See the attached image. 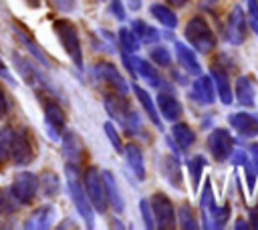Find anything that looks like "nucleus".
Masks as SVG:
<instances>
[{"label": "nucleus", "instance_id": "nucleus-46", "mask_svg": "<svg viewBox=\"0 0 258 230\" xmlns=\"http://www.w3.org/2000/svg\"><path fill=\"white\" fill-rule=\"evenodd\" d=\"M248 12L254 22H258V0H248Z\"/></svg>", "mask_w": 258, "mask_h": 230}, {"label": "nucleus", "instance_id": "nucleus-9", "mask_svg": "<svg viewBox=\"0 0 258 230\" xmlns=\"http://www.w3.org/2000/svg\"><path fill=\"white\" fill-rule=\"evenodd\" d=\"M95 73H97V79H101L105 85H109L117 95L125 97L129 93V83L125 81V77L119 73V69L111 63H99L95 67Z\"/></svg>", "mask_w": 258, "mask_h": 230}, {"label": "nucleus", "instance_id": "nucleus-23", "mask_svg": "<svg viewBox=\"0 0 258 230\" xmlns=\"http://www.w3.org/2000/svg\"><path fill=\"white\" fill-rule=\"evenodd\" d=\"M171 139H173V143L179 147V149H189L191 145H194V141H196V133L191 131V127L187 125V123H175L173 127H171Z\"/></svg>", "mask_w": 258, "mask_h": 230}, {"label": "nucleus", "instance_id": "nucleus-42", "mask_svg": "<svg viewBox=\"0 0 258 230\" xmlns=\"http://www.w3.org/2000/svg\"><path fill=\"white\" fill-rule=\"evenodd\" d=\"M109 8H111V14L117 18V20H125V8H123V4H121V0H111V4H109Z\"/></svg>", "mask_w": 258, "mask_h": 230}, {"label": "nucleus", "instance_id": "nucleus-37", "mask_svg": "<svg viewBox=\"0 0 258 230\" xmlns=\"http://www.w3.org/2000/svg\"><path fill=\"white\" fill-rule=\"evenodd\" d=\"M18 200L14 198L12 192L8 190H0V214H12L18 210Z\"/></svg>", "mask_w": 258, "mask_h": 230}, {"label": "nucleus", "instance_id": "nucleus-43", "mask_svg": "<svg viewBox=\"0 0 258 230\" xmlns=\"http://www.w3.org/2000/svg\"><path fill=\"white\" fill-rule=\"evenodd\" d=\"M60 12H75V8H77V2L75 0H50Z\"/></svg>", "mask_w": 258, "mask_h": 230}, {"label": "nucleus", "instance_id": "nucleus-8", "mask_svg": "<svg viewBox=\"0 0 258 230\" xmlns=\"http://www.w3.org/2000/svg\"><path fill=\"white\" fill-rule=\"evenodd\" d=\"M226 40L230 44H242L246 40V34H248V24H246V16H244V10L240 6H234L230 10V16H228V22H226Z\"/></svg>", "mask_w": 258, "mask_h": 230}, {"label": "nucleus", "instance_id": "nucleus-24", "mask_svg": "<svg viewBox=\"0 0 258 230\" xmlns=\"http://www.w3.org/2000/svg\"><path fill=\"white\" fill-rule=\"evenodd\" d=\"M62 153L73 163H79L81 161V157H83V143L77 137V133H73V131H67L64 133V137H62Z\"/></svg>", "mask_w": 258, "mask_h": 230}, {"label": "nucleus", "instance_id": "nucleus-34", "mask_svg": "<svg viewBox=\"0 0 258 230\" xmlns=\"http://www.w3.org/2000/svg\"><path fill=\"white\" fill-rule=\"evenodd\" d=\"M187 167H189V174H191V186L194 190L200 186V180H202V169L206 167V157L204 155H196L187 161Z\"/></svg>", "mask_w": 258, "mask_h": 230}, {"label": "nucleus", "instance_id": "nucleus-2", "mask_svg": "<svg viewBox=\"0 0 258 230\" xmlns=\"http://www.w3.org/2000/svg\"><path fill=\"white\" fill-rule=\"evenodd\" d=\"M183 36L185 40L189 42V46L202 54H208L216 48L218 40H216V34L212 32V28L208 26V22L202 18V16H194L187 20L185 28H183Z\"/></svg>", "mask_w": 258, "mask_h": 230}, {"label": "nucleus", "instance_id": "nucleus-40", "mask_svg": "<svg viewBox=\"0 0 258 230\" xmlns=\"http://www.w3.org/2000/svg\"><path fill=\"white\" fill-rule=\"evenodd\" d=\"M212 208H214V194H212L210 182H206V186H204V190H202V196H200V210H202V216L208 214Z\"/></svg>", "mask_w": 258, "mask_h": 230}, {"label": "nucleus", "instance_id": "nucleus-25", "mask_svg": "<svg viewBox=\"0 0 258 230\" xmlns=\"http://www.w3.org/2000/svg\"><path fill=\"white\" fill-rule=\"evenodd\" d=\"M161 171L165 176V180L175 188V190H183L181 188V171H179V163L175 155H165L161 159Z\"/></svg>", "mask_w": 258, "mask_h": 230}, {"label": "nucleus", "instance_id": "nucleus-32", "mask_svg": "<svg viewBox=\"0 0 258 230\" xmlns=\"http://www.w3.org/2000/svg\"><path fill=\"white\" fill-rule=\"evenodd\" d=\"M175 220H179V226H181L183 230H196V228H198L196 216H194V212H191V208H189L187 204H181V206H179Z\"/></svg>", "mask_w": 258, "mask_h": 230}, {"label": "nucleus", "instance_id": "nucleus-33", "mask_svg": "<svg viewBox=\"0 0 258 230\" xmlns=\"http://www.w3.org/2000/svg\"><path fill=\"white\" fill-rule=\"evenodd\" d=\"M10 145H12V129L0 127V165H4L10 157Z\"/></svg>", "mask_w": 258, "mask_h": 230}, {"label": "nucleus", "instance_id": "nucleus-35", "mask_svg": "<svg viewBox=\"0 0 258 230\" xmlns=\"http://www.w3.org/2000/svg\"><path fill=\"white\" fill-rule=\"evenodd\" d=\"M119 42H121V48L127 50V52H135L139 48V40H137V36L131 28H121L119 30Z\"/></svg>", "mask_w": 258, "mask_h": 230}, {"label": "nucleus", "instance_id": "nucleus-19", "mask_svg": "<svg viewBox=\"0 0 258 230\" xmlns=\"http://www.w3.org/2000/svg\"><path fill=\"white\" fill-rule=\"evenodd\" d=\"M133 93H135V97H137V101L141 103V107L145 109V113L149 115V119L153 121V125L157 127V129H163V123H161V115H159V111H157V105L153 103V99H151V95L143 89V87H139V85H131L129 87Z\"/></svg>", "mask_w": 258, "mask_h": 230}, {"label": "nucleus", "instance_id": "nucleus-15", "mask_svg": "<svg viewBox=\"0 0 258 230\" xmlns=\"http://www.w3.org/2000/svg\"><path fill=\"white\" fill-rule=\"evenodd\" d=\"M191 99L200 105H212L216 99V89L212 83V77L208 75H198L194 85H191Z\"/></svg>", "mask_w": 258, "mask_h": 230}, {"label": "nucleus", "instance_id": "nucleus-36", "mask_svg": "<svg viewBox=\"0 0 258 230\" xmlns=\"http://www.w3.org/2000/svg\"><path fill=\"white\" fill-rule=\"evenodd\" d=\"M244 165V174H246V184H248V192L252 194L254 188H256V180H258V163L248 155L246 161L242 163Z\"/></svg>", "mask_w": 258, "mask_h": 230}, {"label": "nucleus", "instance_id": "nucleus-48", "mask_svg": "<svg viewBox=\"0 0 258 230\" xmlns=\"http://www.w3.org/2000/svg\"><path fill=\"white\" fill-rule=\"evenodd\" d=\"M250 226L258 230V204L250 208Z\"/></svg>", "mask_w": 258, "mask_h": 230}, {"label": "nucleus", "instance_id": "nucleus-31", "mask_svg": "<svg viewBox=\"0 0 258 230\" xmlns=\"http://www.w3.org/2000/svg\"><path fill=\"white\" fill-rule=\"evenodd\" d=\"M38 188H40V192L44 194V196H48V198H52V196H56L58 194V178H56V174H52V171H44L40 178H38Z\"/></svg>", "mask_w": 258, "mask_h": 230}, {"label": "nucleus", "instance_id": "nucleus-38", "mask_svg": "<svg viewBox=\"0 0 258 230\" xmlns=\"http://www.w3.org/2000/svg\"><path fill=\"white\" fill-rule=\"evenodd\" d=\"M103 131H105V135L109 137V141H111V145H113V149L117 151V153H123V143H121V137H119V133H117V129H115V125L111 123V121H105L103 123Z\"/></svg>", "mask_w": 258, "mask_h": 230}, {"label": "nucleus", "instance_id": "nucleus-27", "mask_svg": "<svg viewBox=\"0 0 258 230\" xmlns=\"http://www.w3.org/2000/svg\"><path fill=\"white\" fill-rule=\"evenodd\" d=\"M135 73L139 75V77H143L151 87H163L165 83H163V79L157 75V71L151 67V63H147V61H143V59H139V56H135Z\"/></svg>", "mask_w": 258, "mask_h": 230}, {"label": "nucleus", "instance_id": "nucleus-29", "mask_svg": "<svg viewBox=\"0 0 258 230\" xmlns=\"http://www.w3.org/2000/svg\"><path fill=\"white\" fill-rule=\"evenodd\" d=\"M131 30L135 32V36H137L139 42H157V40H159V32H157L153 26H149L145 20L135 18V20L131 22Z\"/></svg>", "mask_w": 258, "mask_h": 230}, {"label": "nucleus", "instance_id": "nucleus-1", "mask_svg": "<svg viewBox=\"0 0 258 230\" xmlns=\"http://www.w3.org/2000/svg\"><path fill=\"white\" fill-rule=\"evenodd\" d=\"M64 178H67V188H69V196L77 208V212L81 214V218L85 220V224L89 228H93L95 224V210L89 202V196L85 192V186L81 184V178H79V169H77V163H67V171H64Z\"/></svg>", "mask_w": 258, "mask_h": 230}, {"label": "nucleus", "instance_id": "nucleus-13", "mask_svg": "<svg viewBox=\"0 0 258 230\" xmlns=\"http://www.w3.org/2000/svg\"><path fill=\"white\" fill-rule=\"evenodd\" d=\"M44 123H46V129H48V135L52 137V141H56L60 137V133L64 131V123H67L64 111L58 107V103H54V101L44 103Z\"/></svg>", "mask_w": 258, "mask_h": 230}, {"label": "nucleus", "instance_id": "nucleus-12", "mask_svg": "<svg viewBox=\"0 0 258 230\" xmlns=\"http://www.w3.org/2000/svg\"><path fill=\"white\" fill-rule=\"evenodd\" d=\"M12 63H14V67H16V71L22 75V81L24 83H28V85H32V87H36V89H50L52 91V87H50V83L38 73V69L36 67H32L26 59H22L18 52H12ZM54 93V91H52Z\"/></svg>", "mask_w": 258, "mask_h": 230}, {"label": "nucleus", "instance_id": "nucleus-26", "mask_svg": "<svg viewBox=\"0 0 258 230\" xmlns=\"http://www.w3.org/2000/svg\"><path fill=\"white\" fill-rule=\"evenodd\" d=\"M236 99L246 105V107H252L254 105V99H256V87L254 83L248 79V77H238L236 79Z\"/></svg>", "mask_w": 258, "mask_h": 230}, {"label": "nucleus", "instance_id": "nucleus-51", "mask_svg": "<svg viewBox=\"0 0 258 230\" xmlns=\"http://www.w3.org/2000/svg\"><path fill=\"white\" fill-rule=\"evenodd\" d=\"M234 228H240V230H242V228H250V222H244V220H238V222L234 224Z\"/></svg>", "mask_w": 258, "mask_h": 230}, {"label": "nucleus", "instance_id": "nucleus-3", "mask_svg": "<svg viewBox=\"0 0 258 230\" xmlns=\"http://www.w3.org/2000/svg\"><path fill=\"white\" fill-rule=\"evenodd\" d=\"M52 28H54V34L58 36L64 52L69 54V59L79 67L83 69V48H81V40H79V32H77V26L71 22V20H64V18H58L52 22Z\"/></svg>", "mask_w": 258, "mask_h": 230}, {"label": "nucleus", "instance_id": "nucleus-52", "mask_svg": "<svg viewBox=\"0 0 258 230\" xmlns=\"http://www.w3.org/2000/svg\"><path fill=\"white\" fill-rule=\"evenodd\" d=\"M24 2H26L30 8H38V6H40V0H24Z\"/></svg>", "mask_w": 258, "mask_h": 230}, {"label": "nucleus", "instance_id": "nucleus-18", "mask_svg": "<svg viewBox=\"0 0 258 230\" xmlns=\"http://www.w3.org/2000/svg\"><path fill=\"white\" fill-rule=\"evenodd\" d=\"M175 59H177V63L185 69L187 75H194V77L202 75V65H200V61L196 59V52H194L187 44H183V42H179V40H175Z\"/></svg>", "mask_w": 258, "mask_h": 230}, {"label": "nucleus", "instance_id": "nucleus-53", "mask_svg": "<svg viewBox=\"0 0 258 230\" xmlns=\"http://www.w3.org/2000/svg\"><path fill=\"white\" fill-rule=\"evenodd\" d=\"M139 4H141V0H131V8H139Z\"/></svg>", "mask_w": 258, "mask_h": 230}, {"label": "nucleus", "instance_id": "nucleus-22", "mask_svg": "<svg viewBox=\"0 0 258 230\" xmlns=\"http://www.w3.org/2000/svg\"><path fill=\"white\" fill-rule=\"evenodd\" d=\"M101 178H103V184H105V194H107V202L111 204V208H113L115 212H123L125 204H123V198L119 196V190H117V182H115L113 174L105 169V171L101 174Z\"/></svg>", "mask_w": 258, "mask_h": 230}, {"label": "nucleus", "instance_id": "nucleus-21", "mask_svg": "<svg viewBox=\"0 0 258 230\" xmlns=\"http://www.w3.org/2000/svg\"><path fill=\"white\" fill-rule=\"evenodd\" d=\"M123 153H125L127 165L131 167V171L135 174V178H137L139 182L145 180V161H143L141 149H139L135 143H127V145L123 147Z\"/></svg>", "mask_w": 258, "mask_h": 230}, {"label": "nucleus", "instance_id": "nucleus-20", "mask_svg": "<svg viewBox=\"0 0 258 230\" xmlns=\"http://www.w3.org/2000/svg\"><path fill=\"white\" fill-rule=\"evenodd\" d=\"M210 75H212V83H214V89H216L220 101H222L224 105H230L232 99H234V95H232V85H230L228 75H226L222 69H218V67H212Z\"/></svg>", "mask_w": 258, "mask_h": 230}, {"label": "nucleus", "instance_id": "nucleus-4", "mask_svg": "<svg viewBox=\"0 0 258 230\" xmlns=\"http://www.w3.org/2000/svg\"><path fill=\"white\" fill-rule=\"evenodd\" d=\"M85 192H87V196H89V202H91L93 210L99 212V214H105L109 202H107L103 178H101V174H99L95 167H89V169L85 171Z\"/></svg>", "mask_w": 258, "mask_h": 230}, {"label": "nucleus", "instance_id": "nucleus-5", "mask_svg": "<svg viewBox=\"0 0 258 230\" xmlns=\"http://www.w3.org/2000/svg\"><path fill=\"white\" fill-rule=\"evenodd\" d=\"M151 210H153V218H155V228L161 230H169L175 226V212H173V204L171 200L163 194V192H155L149 200Z\"/></svg>", "mask_w": 258, "mask_h": 230}, {"label": "nucleus", "instance_id": "nucleus-14", "mask_svg": "<svg viewBox=\"0 0 258 230\" xmlns=\"http://www.w3.org/2000/svg\"><path fill=\"white\" fill-rule=\"evenodd\" d=\"M54 220H56V210H54V206L44 204V206H38V208L24 220V228H28V230H44V228H50Z\"/></svg>", "mask_w": 258, "mask_h": 230}, {"label": "nucleus", "instance_id": "nucleus-30", "mask_svg": "<svg viewBox=\"0 0 258 230\" xmlns=\"http://www.w3.org/2000/svg\"><path fill=\"white\" fill-rule=\"evenodd\" d=\"M105 109L109 111V115L117 117L119 121H123L125 115L129 113V105L121 103V95H107L105 97Z\"/></svg>", "mask_w": 258, "mask_h": 230}, {"label": "nucleus", "instance_id": "nucleus-47", "mask_svg": "<svg viewBox=\"0 0 258 230\" xmlns=\"http://www.w3.org/2000/svg\"><path fill=\"white\" fill-rule=\"evenodd\" d=\"M8 111V101H6V95H4V89L0 87V119L6 115Z\"/></svg>", "mask_w": 258, "mask_h": 230}, {"label": "nucleus", "instance_id": "nucleus-28", "mask_svg": "<svg viewBox=\"0 0 258 230\" xmlns=\"http://www.w3.org/2000/svg\"><path fill=\"white\" fill-rule=\"evenodd\" d=\"M149 12H151V16H153L155 20H159L165 28L173 30V28L177 26V16H175L173 10H169V6H163V4H151V6H149Z\"/></svg>", "mask_w": 258, "mask_h": 230}, {"label": "nucleus", "instance_id": "nucleus-41", "mask_svg": "<svg viewBox=\"0 0 258 230\" xmlns=\"http://www.w3.org/2000/svg\"><path fill=\"white\" fill-rule=\"evenodd\" d=\"M139 210H141V216H143V220H145V226H147V228H153V226H155V218H153V214H151V204H149L147 200H141V202H139Z\"/></svg>", "mask_w": 258, "mask_h": 230}, {"label": "nucleus", "instance_id": "nucleus-39", "mask_svg": "<svg viewBox=\"0 0 258 230\" xmlns=\"http://www.w3.org/2000/svg\"><path fill=\"white\" fill-rule=\"evenodd\" d=\"M149 56H151L153 63L159 65V67H169V65H171V54H169V50H167L165 46H153L151 52H149Z\"/></svg>", "mask_w": 258, "mask_h": 230}, {"label": "nucleus", "instance_id": "nucleus-44", "mask_svg": "<svg viewBox=\"0 0 258 230\" xmlns=\"http://www.w3.org/2000/svg\"><path fill=\"white\" fill-rule=\"evenodd\" d=\"M246 153L242 151V149H232V153H230V161L234 163V165H242L244 161H246Z\"/></svg>", "mask_w": 258, "mask_h": 230}, {"label": "nucleus", "instance_id": "nucleus-50", "mask_svg": "<svg viewBox=\"0 0 258 230\" xmlns=\"http://www.w3.org/2000/svg\"><path fill=\"white\" fill-rule=\"evenodd\" d=\"M185 2H187V0H167V4H169V6H175V8L185 6Z\"/></svg>", "mask_w": 258, "mask_h": 230}, {"label": "nucleus", "instance_id": "nucleus-10", "mask_svg": "<svg viewBox=\"0 0 258 230\" xmlns=\"http://www.w3.org/2000/svg\"><path fill=\"white\" fill-rule=\"evenodd\" d=\"M12 32H14V36H16V40L30 52V56L36 61V63H40L42 67H50V61H48V54L40 48V44L32 38V34L22 26V24H18V22H12Z\"/></svg>", "mask_w": 258, "mask_h": 230}, {"label": "nucleus", "instance_id": "nucleus-17", "mask_svg": "<svg viewBox=\"0 0 258 230\" xmlns=\"http://www.w3.org/2000/svg\"><path fill=\"white\" fill-rule=\"evenodd\" d=\"M155 105H157V111L163 119L167 121H177L183 113L181 109V103L171 95V93H159L157 99H155Z\"/></svg>", "mask_w": 258, "mask_h": 230}, {"label": "nucleus", "instance_id": "nucleus-7", "mask_svg": "<svg viewBox=\"0 0 258 230\" xmlns=\"http://www.w3.org/2000/svg\"><path fill=\"white\" fill-rule=\"evenodd\" d=\"M10 192L14 194V198L20 204H30L38 192V176H34L32 171H20L16 174V178L12 180Z\"/></svg>", "mask_w": 258, "mask_h": 230}, {"label": "nucleus", "instance_id": "nucleus-11", "mask_svg": "<svg viewBox=\"0 0 258 230\" xmlns=\"http://www.w3.org/2000/svg\"><path fill=\"white\" fill-rule=\"evenodd\" d=\"M208 149L218 161H224L230 157V153L234 149V137L226 129H214L208 135Z\"/></svg>", "mask_w": 258, "mask_h": 230}, {"label": "nucleus", "instance_id": "nucleus-6", "mask_svg": "<svg viewBox=\"0 0 258 230\" xmlns=\"http://www.w3.org/2000/svg\"><path fill=\"white\" fill-rule=\"evenodd\" d=\"M10 157L16 165H28L34 159V147L30 141V135L24 127L12 131V145H10Z\"/></svg>", "mask_w": 258, "mask_h": 230}, {"label": "nucleus", "instance_id": "nucleus-45", "mask_svg": "<svg viewBox=\"0 0 258 230\" xmlns=\"http://www.w3.org/2000/svg\"><path fill=\"white\" fill-rule=\"evenodd\" d=\"M0 77H2V79H6L10 85H14V83H16V81H14V77L10 75V71H8V67H6V63H4L2 59H0Z\"/></svg>", "mask_w": 258, "mask_h": 230}, {"label": "nucleus", "instance_id": "nucleus-16", "mask_svg": "<svg viewBox=\"0 0 258 230\" xmlns=\"http://www.w3.org/2000/svg\"><path fill=\"white\" fill-rule=\"evenodd\" d=\"M228 121L242 137H256L258 135V115L242 111V113H232L228 117Z\"/></svg>", "mask_w": 258, "mask_h": 230}, {"label": "nucleus", "instance_id": "nucleus-49", "mask_svg": "<svg viewBox=\"0 0 258 230\" xmlns=\"http://www.w3.org/2000/svg\"><path fill=\"white\" fill-rule=\"evenodd\" d=\"M250 157L258 163V143H252V145H250Z\"/></svg>", "mask_w": 258, "mask_h": 230}]
</instances>
